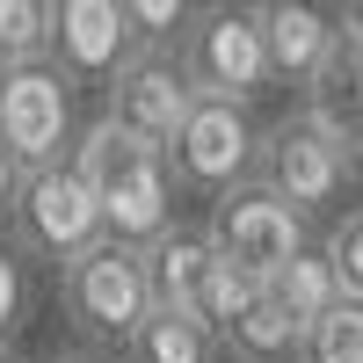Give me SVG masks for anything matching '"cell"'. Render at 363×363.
<instances>
[{"label":"cell","instance_id":"obj_22","mask_svg":"<svg viewBox=\"0 0 363 363\" xmlns=\"http://www.w3.org/2000/svg\"><path fill=\"white\" fill-rule=\"evenodd\" d=\"M22 298H29V255L15 247V233H0V342L15 335Z\"/></svg>","mask_w":363,"mask_h":363},{"label":"cell","instance_id":"obj_9","mask_svg":"<svg viewBox=\"0 0 363 363\" xmlns=\"http://www.w3.org/2000/svg\"><path fill=\"white\" fill-rule=\"evenodd\" d=\"M102 95H109V116L116 124H131L138 138H174V124L189 116L196 102V80L182 73V58L174 44H131V58L102 80Z\"/></svg>","mask_w":363,"mask_h":363},{"label":"cell","instance_id":"obj_1","mask_svg":"<svg viewBox=\"0 0 363 363\" xmlns=\"http://www.w3.org/2000/svg\"><path fill=\"white\" fill-rule=\"evenodd\" d=\"M73 167L95 182L102 233L145 247V240H160L174 225V167H167L160 138H138L131 124H116V116L102 109L95 124L73 131Z\"/></svg>","mask_w":363,"mask_h":363},{"label":"cell","instance_id":"obj_12","mask_svg":"<svg viewBox=\"0 0 363 363\" xmlns=\"http://www.w3.org/2000/svg\"><path fill=\"white\" fill-rule=\"evenodd\" d=\"M255 22H262V44H269V73L284 87H306L313 66L342 37V15L327 0H255Z\"/></svg>","mask_w":363,"mask_h":363},{"label":"cell","instance_id":"obj_4","mask_svg":"<svg viewBox=\"0 0 363 363\" xmlns=\"http://www.w3.org/2000/svg\"><path fill=\"white\" fill-rule=\"evenodd\" d=\"M8 233L29 262H51L66 269L80 247H95L102 240V203H95V182H87L66 160H44V167H22V189L8 203Z\"/></svg>","mask_w":363,"mask_h":363},{"label":"cell","instance_id":"obj_16","mask_svg":"<svg viewBox=\"0 0 363 363\" xmlns=\"http://www.w3.org/2000/svg\"><path fill=\"white\" fill-rule=\"evenodd\" d=\"M269 291H277V306L306 327V320H320V313L342 298V277H335V262L320 255V240H306L284 269H269Z\"/></svg>","mask_w":363,"mask_h":363},{"label":"cell","instance_id":"obj_23","mask_svg":"<svg viewBox=\"0 0 363 363\" xmlns=\"http://www.w3.org/2000/svg\"><path fill=\"white\" fill-rule=\"evenodd\" d=\"M15 189H22V160L0 145V218H8V203H15Z\"/></svg>","mask_w":363,"mask_h":363},{"label":"cell","instance_id":"obj_10","mask_svg":"<svg viewBox=\"0 0 363 363\" xmlns=\"http://www.w3.org/2000/svg\"><path fill=\"white\" fill-rule=\"evenodd\" d=\"M51 66L73 87H102L131 58V29L116 0H51Z\"/></svg>","mask_w":363,"mask_h":363},{"label":"cell","instance_id":"obj_7","mask_svg":"<svg viewBox=\"0 0 363 363\" xmlns=\"http://www.w3.org/2000/svg\"><path fill=\"white\" fill-rule=\"evenodd\" d=\"M211 247L218 255H233V262H247V269H284L298 247L313 240V218L306 211H291L269 182H255V174H240V182H225L218 196H211Z\"/></svg>","mask_w":363,"mask_h":363},{"label":"cell","instance_id":"obj_24","mask_svg":"<svg viewBox=\"0 0 363 363\" xmlns=\"http://www.w3.org/2000/svg\"><path fill=\"white\" fill-rule=\"evenodd\" d=\"M335 15H342V29H349V37H363V0H342Z\"/></svg>","mask_w":363,"mask_h":363},{"label":"cell","instance_id":"obj_5","mask_svg":"<svg viewBox=\"0 0 363 363\" xmlns=\"http://www.w3.org/2000/svg\"><path fill=\"white\" fill-rule=\"evenodd\" d=\"M255 182H269L291 211H306V218H335L342 211V196H349V153L335 138H327L306 109L298 116H284V124H269L262 131V145H255V167H247Z\"/></svg>","mask_w":363,"mask_h":363},{"label":"cell","instance_id":"obj_8","mask_svg":"<svg viewBox=\"0 0 363 363\" xmlns=\"http://www.w3.org/2000/svg\"><path fill=\"white\" fill-rule=\"evenodd\" d=\"M255 102H225V95H196L189 116L174 124L167 138V167L182 189H203V196H218L225 182H240L255 167V145H262V124L247 116Z\"/></svg>","mask_w":363,"mask_h":363},{"label":"cell","instance_id":"obj_13","mask_svg":"<svg viewBox=\"0 0 363 363\" xmlns=\"http://www.w3.org/2000/svg\"><path fill=\"white\" fill-rule=\"evenodd\" d=\"M203 269H211V233H196V225H182V218H174L160 240H145V284H153V306L196 313Z\"/></svg>","mask_w":363,"mask_h":363},{"label":"cell","instance_id":"obj_17","mask_svg":"<svg viewBox=\"0 0 363 363\" xmlns=\"http://www.w3.org/2000/svg\"><path fill=\"white\" fill-rule=\"evenodd\" d=\"M262 291H269V277H262V269H247V262H233V255H218V247H211L203 291H196V320L211 327V335H225V327L247 313Z\"/></svg>","mask_w":363,"mask_h":363},{"label":"cell","instance_id":"obj_14","mask_svg":"<svg viewBox=\"0 0 363 363\" xmlns=\"http://www.w3.org/2000/svg\"><path fill=\"white\" fill-rule=\"evenodd\" d=\"M124 363H218V335L196 320V313H174V306H153L131 342H124Z\"/></svg>","mask_w":363,"mask_h":363},{"label":"cell","instance_id":"obj_19","mask_svg":"<svg viewBox=\"0 0 363 363\" xmlns=\"http://www.w3.org/2000/svg\"><path fill=\"white\" fill-rule=\"evenodd\" d=\"M51 51V0H0V66Z\"/></svg>","mask_w":363,"mask_h":363},{"label":"cell","instance_id":"obj_21","mask_svg":"<svg viewBox=\"0 0 363 363\" xmlns=\"http://www.w3.org/2000/svg\"><path fill=\"white\" fill-rule=\"evenodd\" d=\"M116 8H124L131 44H174V29L189 22L196 0H116Z\"/></svg>","mask_w":363,"mask_h":363},{"label":"cell","instance_id":"obj_20","mask_svg":"<svg viewBox=\"0 0 363 363\" xmlns=\"http://www.w3.org/2000/svg\"><path fill=\"white\" fill-rule=\"evenodd\" d=\"M320 255L335 262L342 291H356V298H363V203H356V211H335V218H327V240H320Z\"/></svg>","mask_w":363,"mask_h":363},{"label":"cell","instance_id":"obj_6","mask_svg":"<svg viewBox=\"0 0 363 363\" xmlns=\"http://www.w3.org/2000/svg\"><path fill=\"white\" fill-rule=\"evenodd\" d=\"M73 80L51 66V58H22V66H0V145L22 167L66 160L73 153Z\"/></svg>","mask_w":363,"mask_h":363},{"label":"cell","instance_id":"obj_18","mask_svg":"<svg viewBox=\"0 0 363 363\" xmlns=\"http://www.w3.org/2000/svg\"><path fill=\"white\" fill-rule=\"evenodd\" d=\"M298 363H363V298L356 291H342L320 320H306Z\"/></svg>","mask_w":363,"mask_h":363},{"label":"cell","instance_id":"obj_3","mask_svg":"<svg viewBox=\"0 0 363 363\" xmlns=\"http://www.w3.org/2000/svg\"><path fill=\"white\" fill-rule=\"evenodd\" d=\"M58 306L87 342H131V327L153 313V284H145V247L102 233L95 247H80L58 269Z\"/></svg>","mask_w":363,"mask_h":363},{"label":"cell","instance_id":"obj_25","mask_svg":"<svg viewBox=\"0 0 363 363\" xmlns=\"http://www.w3.org/2000/svg\"><path fill=\"white\" fill-rule=\"evenodd\" d=\"M51 363H116V356H102V349H58Z\"/></svg>","mask_w":363,"mask_h":363},{"label":"cell","instance_id":"obj_15","mask_svg":"<svg viewBox=\"0 0 363 363\" xmlns=\"http://www.w3.org/2000/svg\"><path fill=\"white\" fill-rule=\"evenodd\" d=\"M298 342H306V327L277 306V291H262L218 335V356H233V363H298Z\"/></svg>","mask_w":363,"mask_h":363},{"label":"cell","instance_id":"obj_11","mask_svg":"<svg viewBox=\"0 0 363 363\" xmlns=\"http://www.w3.org/2000/svg\"><path fill=\"white\" fill-rule=\"evenodd\" d=\"M313 116V124L327 131L349 153V167L363 174V37H335V51L313 66V80H306V102H298Z\"/></svg>","mask_w":363,"mask_h":363},{"label":"cell","instance_id":"obj_26","mask_svg":"<svg viewBox=\"0 0 363 363\" xmlns=\"http://www.w3.org/2000/svg\"><path fill=\"white\" fill-rule=\"evenodd\" d=\"M0 363H22V356H15V349H8V342H0Z\"/></svg>","mask_w":363,"mask_h":363},{"label":"cell","instance_id":"obj_2","mask_svg":"<svg viewBox=\"0 0 363 363\" xmlns=\"http://www.w3.org/2000/svg\"><path fill=\"white\" fill-rule=\"evenodd\" d=\"M174 58H182V73L196 80V95L255 102V95L277 87L262 22H255V0H196L189 22L174 29Z\"/></svg>","mask_w":363,"mask_h":363}]
</instances>
